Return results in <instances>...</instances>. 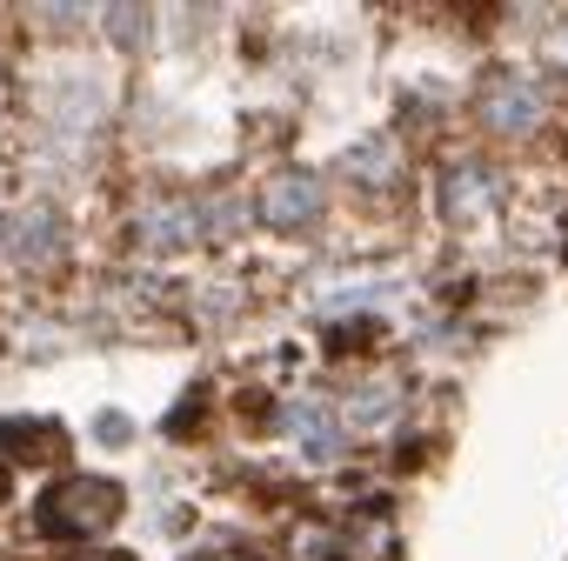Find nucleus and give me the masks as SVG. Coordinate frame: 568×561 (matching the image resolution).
<instances>
[{
    "mask_svg": "<svg viewBox=\"0 0 568 561\" xmlns=\"http://www.w3.org/2000/svg\"><path fill=\"white\" fill-rule=\"evenodd\" d=\"M154 247H174V241H194V207H148V227H141Z\"/></svg>",
    "mask_w": 568,
    "mask_h": 561,
    "instance_id": "obj_8",
    "label": "nucleus"
},
{
    "mask_svg": "<svg viewBox=\"0 0 568 561\" xmlns=\"http://www.w3.org/2000/svg\"><path fill=\"white\" fill-rule=\"evenodd\" d=\"M8 448H14V455H54V448H61V428L21 415V421H8Z\"/></svg>",
    "mask_w": 568,
    "mask_h": 561,
    "instance_id": "obj_9",
    "label": "nucleus"
},
{
    "mask_svg": "<svg viewBox=\"0 0 568 561\" xmlns=\"http://www.w3.org/2000/svg\"><path fill=\"white\" fill-rule=\"evenodd\" d=\"M475 108H481V121H488L495 134H535V128H541V101H535V88H528L521 74H495Z\"/></svg>",
    "mask_w": 568,
    "mask_h": 561,
    "instance_id": "obj_2",
    "label": "nucleus"
},
{
    "mask_svg": "<svg viewBox=\"0 0 568 561\" xmlns=\"http://www.w3.org/2000/svg\"><path fill=\"white\" fill-rule=\"evenodd\" d=\"M61 214L54 207H21L8 227H0V247H8L21 267H48V261H61Z\"/></svg>",
    "mask_w": 568,
    "mask_h": 561,
    "instance_id": "obj_3",
    "label": "nucleus"
},
{
    "mask_svg": "<svg viewBox=\"0 0 568 561\" xmlns=\"http://www.w3.org/2000/svg\"><path fill=\"white\" fill-rule=\"evenodd\" d=\"M261 214H267L274 227H315V221H322V181L302 174V167L274 174L267 194H261Z\"/></svg>",
    "mask_w": 568,
    "mask_h": 561,
    "instance_id": "obj_4",
    "label": "nucleus"
},
{
    "mask_svg": "<svg viewBox=\"0 0 568 561\" xmlns=\"http://www.w3.org/2000/svg\"><path fill=\"white\" fill-rule=\"evenodd\" d=\"M288 428H295V441H308L315 455L335 448V415H328V401H302V408L288 415Z\"/></svg>",
    "mask_w": 568,
    "mask_h": 561,
    "instance_id": "obj_7",
    "label": "nucleus"
},
{
    "mask_svg": "<svg viewBox=\"0 0 568 561\" xmlns=\"http://www.w3.org/2000/svg\"><path fill=\"white\" fill-rule=\"evenodd\" d=\"M101 108H108V94H101V81H88L81 68H68L61 81H54V101H48V114L61 121V128H94L101 121Z\"/></svg>",
    "mask_w": 568,
    "mask_h": 561,
    "instance_id": "obj_5",
    "label": "nucleus"
},
{
    "mask_svg": "<svg viewBox=\"0 0 568 561\" xmlns=\"http://www.w3.org/2000/svg\"><path fill=\"white\" fill-rule=\"evenodd\" d=\"M121 521V488L114 481H61V488H48V501H41V528L48 534H68V541H94V534H108Z\"/></svg>",
    "mask_w": 568,
    "mask_h": 561,
    "instance_id": "obj_1",
    "label": "nucleus"
},
{
    "mask_svg": "<svg viewBox=\"0 0 568 561\" xmlns=\"http://www.w3.org/2000/svg\"><path fill=\"white\" fill-rule=\"evenodd\" d=\"M481 207H488V174L481 167H455L448 174V214L455 221H475Z\"/></svg>",
    "mask_w": 568,
    "mask_h": 561,
    "instance_id": "obj_6",
    "label": "nucleus"
},
{
    "mask_svg": "<svg viewBox=\"0 0 568 561\" xmlns=\"http://www.w3.org/2000/svg\"><path fill=\"white\" fill-rule=\"evenodd\" d=\"M0 494H8V468H0Z\"/></svg>",
    "mask_w": 568,
    "mask_h": 561,
    "instance_id": "obj_11",
    "label": "nucleus"
},
{
    "mask_svg": "<svg viewBox=\"0 0 568 561\" xmlns=\"http://www.w3.org/2000/svg\"><path fill=\"white\" fill-rule=\"evenodd\" d=\"M108 28H114V34H121V41H141V34H148V21H134V14H114V21H108Z\"/></svg>",
    "mask_w": 568,
    "mask_h": 561,
    "instance_id": "obj_10",
    "label": "nucleus"
}]
</instances>
